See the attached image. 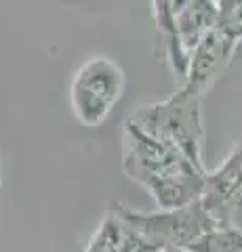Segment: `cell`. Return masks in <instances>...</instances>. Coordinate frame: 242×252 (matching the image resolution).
I'll return each instance as SVG.
<instances>
[{
    "mask_svg": "<svg viewBox=\"0 0 242 252\" xmlns=\"http://www.w3.org/2000/svg\"><path fill=\"white\" fill-rule=\"evenodd\" d=\"M122 170L152 195L158 210L198 202L207 175L175 149L145 137L131 122H124L122 132Z\"/></svg>",
    "mask_w": 242,
    "mask_h": 252,
    "instance_id": "1",
    "label": "cell"
},
{
    "mask_svg": "<svg viewBox=\"0 0 242 252\" xmlns=\"http://www.w3.org/2000/svg\"><path fill=\"white\" fill-rule=\"evenodd\" d=\"M202 94L181 84L169 99L150 103L135 109L129 120L145 137L154 139L187 158L194 166L205 170L202 164V143H205V128H202L200 112Z\"/></svg>",
    "mask_w": 242,
    "mask_h": 252,
    "instance_id": "2",
    "label": "cell"
},
{
    "mask_svg": "<svg viewBox=\"0 0 242 252\" xmlns=\"http://www.w3.org/2000/svg\"><path fill=\"white\" fill-rule=\"evenodd\" d=\"M150 246L160 252L162 248H190L202 235L215 229V220L207 215L200 200L181 208L139 212L116 202L112 206Z\"/></svg>",
    "mask_w": 242,
    "mask_h": 252,
    "instance_id": "3",
    "label": "cell"
},
{
    "mask_svg": "<svg viewBox=\"0 0 242 252\" xmlns=\"http://www.w3.org/2000/svg\"><path fill=\"white\" fill-rule=\"evenodd\" d=\"M127 76L110 57L97 55L76 69L69 86L74 116L84 126H99L122 99Z\"/></svg>",
    "mask_w": 242,
    "mask_h": 252,
    "instance_id": "4",
    "label": "cell"
},
{
    "mask_svg": "<svg viewBox=\"0 0 242 252\" xmlns=\"http://www.w3.org/2000/svg\"><path fill=\"white\" fill-rule=\"evenodd\" d=\"M242 202V141L213 172L205 175L200 204L217 227L234 225V210Z\"/></svg>",
    "mask_w": 242,
    "mask_h": 252,
    "instance_id": "5",
    "label": "cell"
},
{
    "mask_svg": "<svg viewBox=\"0 0 242 252\" xmlns=\"http://www.w3.org/2000/svg\"><path fill=\"white\" fill-rule=\"evenodd\" d=\"M238 44L225 38L219 30H210L208 34L198 42V46L190 55V67H187L185 86L205 97V93L221 78L228 69L232 55Z\"/></svg>",
    "mask_w": 242,
    "mask_h": 252,
    "instance_id": "6",
    "label": "cell"
},
{
    "mask_svg": "<svg viewBox=\"0 0 242 252\" xmlns=\"http://www.w3.org/2000/svg\"><path fill=\"white\" fill-rule=\"evenodd\" d=\"M171 15L177 28V34L181 38L185 51H192L205 38L217 23V2L210 0H179L171 2Z\"/></svg>",
    "mask_w": 242,
    "mask_h": 252,
    "instance_id": "7",
    "label": "cell"
},
{
    "mask_svg": "<svg viewBox=\"0 0 242 252\" xmlns=\"http://www.w3.org/2000/svg\"><path fill=\"white\" fill-rule=\"evenodd\" d=\"M84 252H156L114 208L101 219Z\"/></svg>",
    "mask_w": 242,
    "mask_h": 252,
    "instance_id": "8",
    "label": "cell"
},
{
    "mask_svg": "<svg viewBox=\"0 0 242 252\" xmlns=\"http://www.w3.org/2000/svg\"><path fill=\"white\" fill-rule=\"evenodd\" d=\"M156 30H158V38L162 42V55L169 69L175 74V78H181V84L185 82L187 67H190V53L185 51L181 44V38L177 34V28L173 23V15H171V2L167 0H154L152 2Z\"/></svg>",
    "mask_w": 242,
    "mask_h": 252,
    "instance_id": "9",
    "label": "cell"
},
{
    "mask_svg": "<svg viewBox=\"0 0 242 252\" xmlns=\"http://www.w3.org/2000/svg\"><path fill=\"white\" fill-rule=\"evenodd\" d=\"M190 252H242V231L236 225L215 227L187 248Z\"/></svg>",
    "mask_w": 242,
    "mask_h": 252,
    "instance_id": "10",
    "label": "cell"
},
{
    "mask_svg": "<svg viewBox=\"0 0 242 252\" xmlns=\"http://www.w3.org/2000/svg\"><path fill=\"white\" fill-rule=\"evenodd\" d=\"M215 30H219L234 44H240L242 40V0H221V2H217Z\"/></svg>",
    "mask_w": 242,
    "mask_h": 252,
    "instance_id": "11",
    "label": "cell"
},
{
    "mask_svg": "<svg viewBox=\"0 0 242 252\" xmlns=\"http://www.w3.org/2000/svg\"><path fill=\"white\" fill-rule=\"evenodd\" d=\"M160 252H190V250H185V248H162Z\"/></svg>",
    "mask_w": 242,
    "mask_h": 252,
    "instance_id": "12",
    "label": "cell"
}]
</instances>
